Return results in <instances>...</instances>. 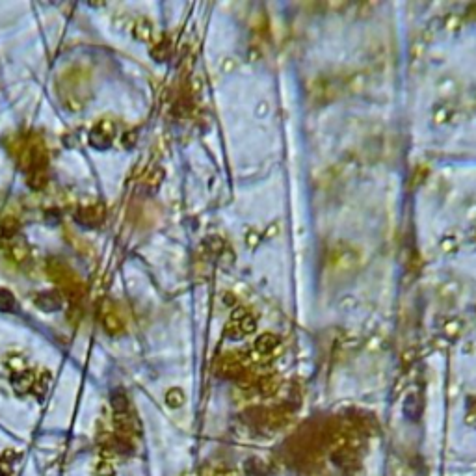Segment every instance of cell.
<instances>
[{
	"label": "cell",
	"instance_id": "obj_3",
	"mask_svg": "<svg viewBox=\"0 0 476 476\" xmlns=\"http://www.w3.org/2000/svg\"><path fill=\"white\" fill-rule=\"evenodd\" d=\"M95 472H97V476H114L116 474V465L110 459H101L97 463Z\"/></svg>",
	"mask_w": 476,
	"mask_h": 476
},
{
	"label": "cell",
	"instance_id": "obj_4",
	"mask_svg": "<svg viewBox=\"0 0 476 476\" xmlns=\"http://www.w3.org/2000/svg\"><path fill=\"white\" fill-rule=\"evenodd\" d=\"M168 404L173 406V408L181 406V404H183V394H181L179 391H171L170 394H168Z\"/></svg>",
	"mask_w": 476,
	"mask_h": 476
},
{
	"label": "cell",
	"instance_id": "obj_2",
	"mask_svg": "<svg viewBox=\"0 0 476 476\" xmlns=\"http://www.w3.org/2000/svg\"><path fill=\"white\" fill-rule=\"evenodd\" d=\"M246 476H266V465L257 459H250L246 463Z\"/></svg>",
	"mask_w": 476,
	"mask_h": 476
},
{
	"label": "cell",
	"instance_id": "obj_1",
	"mask_svg": "<svg viewBox=\"0 0 476 476\" xmlns=\"http://www.w3.org/2000/svg\"><path fill=\"white\" fill-rule=\"evenodd\" d=\"M331 459L333 463L342 469L344 472H354L357 467H359V461L355 458V454L350 450V446H339L333 454H331Z\"/></svg>",
	"mask_w": 476,
	"mask_h": 476
}]
</instances>
